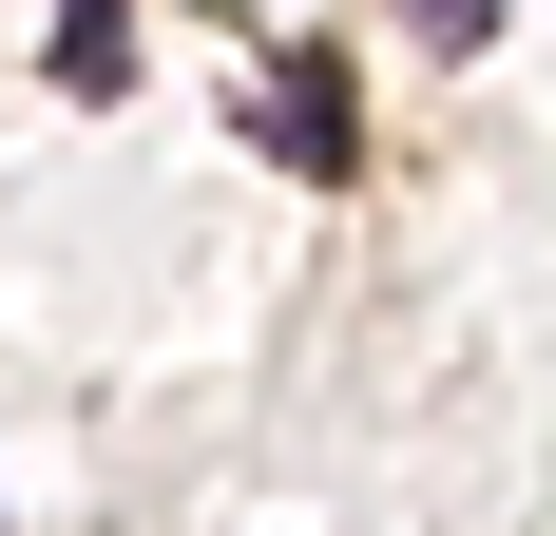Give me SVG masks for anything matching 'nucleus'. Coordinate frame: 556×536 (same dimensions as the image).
I'll use <instances>...</instances> for the list:
<instances>
[{
    "instance_id": "obj_1",
    "label": "nucleus",
    "mask_w": 556,
    "mask_h": 536,
    "mask_svg": "<svg viewBox=\"0 0 556 536\" xmlns=\"http://www.w3.org/2000/svg\"><path fill=\"white\" fill-rule=\"evenodd\" d=\"M269 154H288V173H345V77H327V58L269 77Z\"/></svg>"
},
{
    "instance_id": "obj_2",
    "label": "nucleus",
    "mask_w": 556,
    "mask_h": 536,
    "mask_svg": "<svg viewBox=\"0 0 556 536\" xmlns=\"http://www.w3.org/2000/svg\"><path fill=\"white\" fill-rule=\"evenodd\" d=\"M58 77H77V97H115V77H135V20H115V0H77V20H58Z\"/></svg>"
}]
</instances>
